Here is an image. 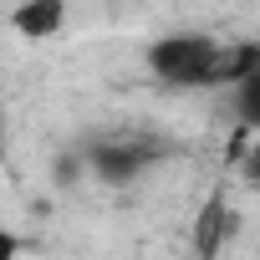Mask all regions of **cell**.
Listing matches in <instances>:
<instances>
[{"mask_svg": "<svg viewBox=\"0 0 260 260\" xmlns=\"http://www.w3.org/2000/svg\"><path fill=\"white\" fill-rule=\"evenodd\" d=\"M260 56V41H224L209 31H169L158 36L143 61L164 87L184 92H230Z\"/></svg>", "mask_w": 260, "mask_h": 260, "instance_id": "obj_1", "label": "cell"}, {"mask_svg": "<svg viewBox=\"0 0 260 260\" xmlns=\"http://www.w3.org/2000/svg\"><path fill=\"white\" fill-rule=\"evenodd\" d=\"M235 133H240V143H235L240 179H245V189H255V194H260V133H245V127H235Z\"/></svg>", "mask_w": 260, "mask_h": 260, "instance_id": "obj_6", "label": "cell"}, {"mask_svg": "<svg viewBox=\"0 0 260 260\" xmlns=\"http://www.w3.org/2000/svg\"><path fill=\"white\" fill-rule=\"evenodd\" d=\"M164 153H169V143L158 133H102V138L87 143V164L102 184H133Z\"/></svg>", "mask_w": 260, "mask_h": 260, "instance_id": "obj_2", "label": "cell"}, {"mask_svg": "<svg viewBox=\"0 0 260 260\" xmlns=\"http://www.w3.org/2000/svg\"><path fill=\"white\" fill-rule=\"evenodd\" d=\"M11 26L26 41H46V36H56L67 26V0H21L11 11Z\"/></svg>", "mask_w": 260, "mask_h": 260, "instance_id": "obj_3", "label": "cell"}, {"mask_svg": "<svg viewBox=\"0 0 260 260\" xmlns=\"http://www.w3.org/2000/svg\"><path fill=\"white\" fill-rule=\"evenodd\" d=\"M230 230H235V209H230L219 194L204 199V209H199V219H194V250H199V255H219L224 240H230Z\"/></svg>", "mask_w": 260, "mask_h": 260, "instance_id": "obj_4", "label": "cell"}, {"mask_svg": "<svg viewBox=\"0 0 260 260\" xmlns=\"http://www.w3.org/2000/svg\"><path fill=\"white\" fill-rule=\"evenodd\" d=\"M230 117H235V127H245V133H260V56L230 87Z\"/></svg>", "mask_w": 260, "mask_h": 260, "instance_id": "obj_5", "label": "cell"}]
</instances>
